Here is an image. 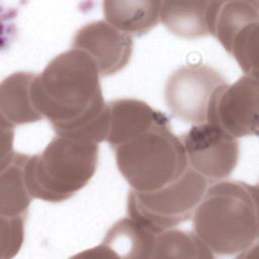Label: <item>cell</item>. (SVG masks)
Wrapping results in <instances>:
<instances>
[{"label": "cell", "mask_w": 259, "mask_h": 259, "mask_svg": "<svg viewBox=\"0 0 259 259\" xmlns=\"http://www.w3.org/2000/svg\"><path fill=\"white\" fill-rule=\"evenodd\" d=\"M100 74L83 51L71 49L56 56L35 76L34 104L58 136L101 143L108 130Z\"/></svg>", "instance_id": "obj_1"}, {"label": "cell", "mask_w": 259, "mask_h": 259, "mask_svg": "<svg viewBox=\"0 0 259 259\" xmlns=\"http://www.w3.org/2000/svg\"><path fill=\"white\" fill-rule=\"evenodd\" d=\"M258 188L218 181L206 188L192 215L193 231L217 255L249 251L258 239Z\"/></svg>", "instance_id": "obj_2"}, {"label": "cell", "mask_w": 259, "mask_h": 259, "mask_svg": "<svg viewBox=\"0 0 259 259\" xmlns=\"http://www.w3.org/2000/svg\"><path fill=\"white\" fill-rule=\"evenodd\" d=\"M98 151L97 143L57 135L26 161L24 176L32 198L58 203L74 196L95 174Z\"/></svg>", "instance_id": "obj_3"}, {"label": "cell", "mask_w": 259, "mask_h": 259, "mask_svg": "<svg viewBox=\"0 0 259 259\" xmlns=\"http://www.w3.org/2000/svg\"><path fill=\"white\" fill-rule=\"evenodd\" d=\"M112 150L119 173L136 191L157 190L188 168L184 148L168 117Z\"/></svg>", "instance_id": "obj_4"}, {"label": "cell", "mask_w": 259, "mask_h": 259, "mask_svg": "<svg viewBox=\"0 0 259 259\" xmlns=\"http://www.w3.org/2000/svg\"><path fill=\"white\" fill-rule=\"evenodd\" d=\"M207 180L191 169L173 182L153 191L131 189L127 196V215L155 234L192 218L207 188Z\"/></svg>", "instance_id": "obj_5"}, {"label": "cell", "mask_w": 259, "mask_h": 259, "mask_svg": "<svg viewBox=\"0 0 259 259\" xmlns=\"http://www.w3.org/2000/svg\"><path fill=\"white\" fill-rule=\"evenodd\" d=\"M259 3L254 0L210 1L209 34L237 61L245 74L257 76L256 45Z\"/></svg>", "instance_id": "obj_6"}, {"label": "cell", "mask_w": 259, "mask_h": 259, "mask_svg": "<svg viewBox=\"0 0 259 259\" xmlns=\"http://www.w3.org/2000/svg\"><path fill=\"white\" fill-rule=\"evenodd\" d=\"M225 84L224 76L209 66H183L166 82V105L175 117L183 121L193 124L206 122L211 97Z\"/></svg>", "instance_id": "obj_7"}, {"label": "cell", "mask_w": 259, "mask_h": 259, "mask_svg": "<svg viewBox=\"0 0 259 259\" xmlns=\"http://www.w3.org/2000/svg\"><path fill=\"white\" fill-rule=\"evenodd\" d=\"M180 141L188 166L207 182L228 178L238 164V140L213 123L194 124Z\"/></svg>", "instance_id": "obj_8"}, {"label": "cell", "mask_w": 259, "mask_h": 259, "mask_svg": "<svg viewBox=\"0 0 259 259\" xmlns=\"http://www.w3.org/2000/svg\"><path fill=\"white\" fill-rule=\"evenodd\" d=\"M258 77L245 74L234 84H225L211 97L206 122L238 139L258 134Z\"/></svg>", "instance_id": "obj_9"}, {"label": "cell", "mask_w": 259, "mask_h": 259, "mask_svg": "<svg viewBox=\"0 0 259 259\" xmlns=\"http://www.w3.org/2000/svg\"><path fill=\"white\" fill-rule=\"evenodd\" d=\"M72 49L85 52L94 61L100 77H107L127 65L133 54V39L105 20H97L77 30Z\"/></svg>", "instance_id": "obj_10"}, {"label": "cell", "mask_w": 259, "mask_h": 259, "mask_svg": "<svg viewBox=\"0 0 259 259\" xmlns=\"http://www.w3.org/2000/svg\"><path fill=\"white\" fill-rule=\"evenodd\" d=\"M157 234L127 217L117 221L106 233L102 243L84 254L98 257L151 258ZM82 254V255H84Z\"/></svg>", "instance_id": "obj_11"}, {"label": "cell", "mask_w": 259, "mask_h": 259, "mask_svg": "<svg viewBox=\"0 0 259 259\" xmlns=\"http://www.w3.org/2000/svg\"><path fill=\"white\" fill-rule=\"evenodd\" d=\"M107 106L108 130L105 141L111 149L167 118L163 112L138 99H116L108 102Z\"/></svg>", "instance_id": "obj_12"}, {"label": "cell", "mask_w": 259, "mask_h": 259, "mask_svg": "<svg viewBox=\"0 0 259 259\" xmlns=\"http://www.w3.org/2000/svg\"><path fill=\"white\" fill-rule=\"evenodd\" d=\"M35 76L36 74L30 72H16L1 82V125L14 127L44 119L32 97Z\"/></svg>", "instance_id": "obj_13"}, {"label": "cell", "mask_w": 259, "mask_h": 259, "mask_svg": "<svg viewBox=\"0 0 259 259\" xmlns=\"http://www.w3.org/2000/svg\"><path fill=\"white\" fill-rule=\"evenodd\" d=\"M28 155L12 152L1 157L0 213L4 218L26 217L31 202L24 176Z\"/></svg>", "instance_id": "obj_14"}, {"label": "cell", "mask_w": 259, "mask_h": 259, "mask_svg": "<svg viewBox=\"0 0 259 259\" xmlns=\"http://www.w3.org/2000/svg\"><path fill=\"white\" fill-rule=\"evenodd\" d=\"M162 1H104L105 21L128 36H141L160 21Z\"/></svg>", "instance_id": "obj_15"}, {"label": "cell", "mask_w": 259, "mask_h": 259, "mask_svg": "<svg viewBox=\"0 0 259 259\" xmlns=\"http://www.w3.org/2000/svg\"><path fill=\"white\" fill-rule=\"evenodd\" d=\"M210 1H162L160 20L174 35L193 39L209 34Z\"/></svg>", "instance_id": "obj_16"}, {"label": "cell", "mask_w": 259, "mask_h": 259, "mask_svg": "<svg viewBox=\"0 0 259 259\" xmlns=\"http://www.w3.org/2000/svg\"><path fill=\"white\" fill-rule=\"evenodd\" d=\"M151 258H213V253L195 233L165 230L155 238Z\"/></svg>", "instance_id": "obj_17"}, {"label": "cell", "mask_w": 259, "mask_h": 259, "mask_svg": "<svg viewBox=\"0 0 259 259\" xmlns=\"http://www.w3.org/2000/svg\"><path fill=\"white\" fill-rule=\"evenodd\" d=\"M25 217H1V258H11L20 250L24 239Z\"/></svg>", "instance_id": "obj_18"}]
</instances>
